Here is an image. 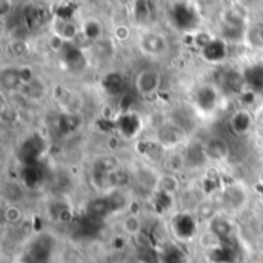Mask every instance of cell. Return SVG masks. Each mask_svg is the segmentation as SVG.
Wrapping results in <instances>:
<instances>
[{
  "label": "cell",
  "instance_id": "3",
  "mask_svg": "<svg viewBox=\"0 0 263 263\" xmlns=\"http://www.w3.org/2000/svg\"><path fill=\"white\" fill-rule=\"evenodd\" d=\"M199 22V14L196 8H191L188 3H179L174 5L171 9V23L185 32H193V29L197 26Z\"/></svg>",
  "mask_w": 263,
  "mask_h": 263
},
{
  "label": "cell",
  "instance_id": "6",
  "mask_svg": "<svg viewBox=\"0 0 263 263\" xmlns=\"http://www.w3.org/2000/svg\"><path fill=\"white\" fill-rule=\"evenodd\" d=\"M80 32L86 40L97 43L103 35V23L97 17H88L83 20V23L80 26Z\"/></svg>",
  "mask_w": 263,
  "mask_h": 263
},
{
  "label": "cell",
  "instance_id": "13",
  "mask_svg": "<svg viewBox=\"0 0 263 263\" xmlns=\"http://www.w3.org/2000/svg\"><path fill=\"white\" fill-rule=\"evenodd\" d=\"M260 188L263 190V171L260 173Z\"/></svg>",
  "mask_w": 263,
  "mask_h": 263
},
{
  "label": "cell",
  "instance_id": "10",
  "mask_svg": "<svg viewBox=\"0 0 263 263\" xmlns=\"http://www.w3.org/2000/svg\"><path fill=\"white\" fill-rule=\"evenodd\" d=\"M108 92H111V96H119L122 91H123V86H125V80L122 76L119 74H111L105 79V86H108Z\"/></svg>",
  "mask_w": 263,
  "mask_h": 263
},
{
  "label": "cell",
  "instance_id": "4",
  "mask_svg": "<svg viewBox=\"0 0 263 263\" xmlns=\"http://www.w3.org/2000/svg\"><path fill=\"white\" fill-rule=\"evenodd\" d=\"M79 32H80V28L74 23L72 18H57V17H54L52 34L60 42L71 43L77 37Z\"/></svg>",
  "mask_w": 263,
  "mask_h": 263
},
{
  "label": "cell",
  "instance_id": "9",
  "mask_svg": "<svg viewBox=\"0 0 263 263\" xmlns=\"http://www.w3.org/2000/svg\"><path fill=\"white\" fill-rule=\"evenodd\" d=\"M122 228H123V231H125L126 234L136 236V234H139L140 230H142V222H140V219H139L137 214L131 213V214H126V216L123 217V220H122Z\"/></svg>",
  "mask_w": 263,
  "mask_h": 263
},
{
  "label": "cell",
  "instance_id": "8",
  "mask_svg": "<svg viewBox=\"0 0 263 263\" xmlns=\"http://www.w3.org/2000/svg\"><path fill=\"white\" fill-rule=\"evenodd\" d=\"M245 46L251 48V49H263V23H253L250 26L245 28L243 32V40Z\"/></svg>",
  "mask_w": 263,
  "mask_h": 263
},
{
  "label": "cell",
  "instance_id": "14",
  "mask_svg": "<svg viewBox=\"0 0 263 263\" xmlns=\"http://www.w3.org/2000/svg\"><path fill=\"white\" fill-rule=\"evenodd\" d=\"M23 263H25V262H23Z\"/></svg>",
  "mask_w": 263,
  "mask_h": 263
},
{
  "label": "cell",
  "instance_id": "11",
  "mask_svg": "<svg viewBox=\"0 0 263 263\" xmlns=\"http://www.w3.org/2000/svg\"><path fill=\"white\" fill-rule=\"evenodd\" d=\"M3 217H5V220H6L8 223H17V222L22 220L23 213H22V210H20L18 206L9 205V206L5 210V213H3Z\"/></svg>",
  "mask_w": 263,
  "mask_h": 263
},
{
  "label": "cell",
  "instance_id": "2",
  "mask_svg": "<svg viewBox=\"0 0 263 263\" xmlns=\"http://www.w3.org/2000/svg\"><path fill=\"white\" fill-rule=\"evenodd\" d=\"M162 85V76L156 69H140L134 79L136 91L140 97H153L159 92Z\"/></svg>",
  "mask_w": 263,
  "mask_h": 263
},
{
  "label": "cell",
  "instance_id": "1",
  "mask_svg": "<svg viewBox=\"0 0 263 263\" xmlns=\"http://www.w3.org/2000/svg\"><path fill=\"white\" fill-rule=\"evenodd\" d=\"M170 48V43L166 37L156 31H146L139 37V49L151 57V59H160Z\"/></svg>",
  "mask_w": 263,
  "mask_h": 263
},
{
  "label": "cell",
  "instance_id": "5",
  "mask_svg": "<svg viewBox=\"0 0 263 263\" xmlns=\"http://www.w3.org/2000/svg\"><path fill=\"white\" fill-rule=\"evenodd\" d=\"M200 54L203 55L205 60H208L210 63H219L222 60L227 59L228 55V45L223 39L214 37L202 51Z\"/></svg>",
  "mask_w": 263,
  "mask_h": 263
},
{
  "label": "cell",
  "instance_id": "12",
  "mask_svg": "<svg viewBox=\"0 0 263 263\" xmlns=\"http://www.w3.org/2000/svg\"><path fill=\"white\" fill-rule=\"evenodd\" d=\"M112 37L116 40H119V42H126L131 37V29L126 25H123V23L116 25L114 29H112Z\"/></svg>",
  "mask_w": 263,
  "mask_h": 263
},
{
  "label": "cell",
  "instance_id": "7",
  "mask_svg": "<svg viewBox=\"0 0 263 263\" xmlns=\"http://www.w3.org/2000/svg\"><path fill=\"white\" fill-rule=\"evenodd\" d=\"M230 126H231L233 133L237 134V136L248 134L251 126H253V117H251L250 111L239 109L237 112H234L231 120H230Z\"/></svg>",
  "mask_w": 263,
  "mask_h": 263
}]
</instances>
